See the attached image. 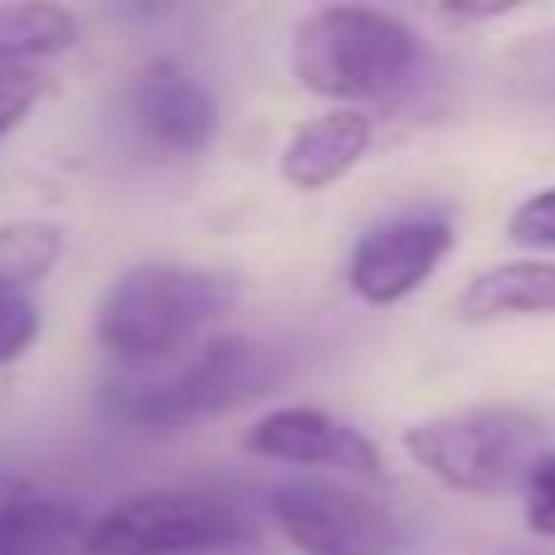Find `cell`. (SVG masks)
Instances as JSON below:
<instances>
[{
    "label": "cell",
    "mask_w": 555,
    "mask_h": 555,
    "mask_svg": "<svg viewBox=\"0 0 555 555\" xmlns=\"http://www.w3.org/2000/svg\"><path fill=\"white\" fill-rule=\"evenodd\" d=\"M64 259L59 220H5L0 224V293H29Z\"/></svg>",
    "instance_id": "cell-14"
},
{
    "label": "cell",
    "mask_w": 555,
    "mask_h": 555,
    "mask_svg": "<svg viewBox=\"0 0 555 555\" xmlns=\"http://www.w3.org/2000/svg\"><path fill=\"white\" fill-rule=\"evenodd\" d=\"M88 517L29 478L0 473V555H83Z\"/></svg>",
    "instance_id": "cell-11"
},
{
    "label": "cell",
    "mask_w": 555,
    "mask_h": 555,
    "mask_svg": "<svg viewBox=\"0 0 555 555\" xmlns=\"http://www.w3.org/2000/svg\"><path fill=\"white\" fill-rule=\"evenodd\" d=\"M244 541H254V521L240 502L201 488H152L88 521L83 555H201Z\"/></svg>",
    "instance_id": "cell-5"
},
{
    "label": "cell",
    "mask_w": 555,
    "mask_h": 555,
    "mask_svg": "<svg viewBox=\"0 0 555 555\" xmlns=\"http://www.w3.org/2000/svg\"><path fill=\"white\" fill-rule=\"evenodd\" d=\"M453 312L468 326L517 322V317H555V263L512 259L473 273L453 297Z\"/></svg>",
    "instance_id": "cell-12"
},
{
    "label": "cell",
    "mask_w": 555,
    "mask_h": 555,
    "mask_svg": "<svg viewBox=\"0 0 555 555\" xmlns=\"http://www.w3.org/2000/svg\"><path fill=\"white\" fill-rule=\"evenodd\" d=\"M269 512L302 555H395L404 531L380 498L336 478H287L269 492Z\"/></svg>",
    "instance_id": "cell-6"
},
{
    "label": "cell",
    "mask_w": 555,
    "mask_h": 555,
    "mask_svg": "<svg viewBox=\"0 0 555 555\" xmlns=\"http://www.w3.org/2000/svg\"><path fill=\"white\" fill-rule=\"evenodd\" d=\"M507 240L517 249H555V185L531 191L517 210L507 215Z\"/></svg>",
    "instance_id": "cell-17"
},
{
    "label": "cell",
    "mask_w": 555,
    "mask_h": 555,
    "mask_svg": "<svg viewBox=\"0 0 555 555\" xmlns=\"http://www.w3.org/2000/svg\"><path fill=\"white\" fill-rule=\"evenodd\" d=\"M283 375L278 356L249 336H205L181 361L156 371H122L103 390V404L117 424L146 434H171L195 420L224 414L244 400L269 395Z\"/></svg>",
    "instance_id": "cell-3"
},
{
    "label": "cell",
    "mask_w": 555,
    "mask_h": 555,
    "mask_svg": "<svg viewBox=\"0 0 555 555\" xmlns=\"http://www.w3.org/2000/svg\"><path fill=\"white\" fill-rule=\"evenodd\" d=\"M49 98V74L44 68H0V142L15 127L29 122L39 103Z\"/></svg>",
    "instance_id": "cell-16"
},
{
    "label": "cell",
    "mask_w": 555,
    "mask_h": 555,
    "mask_svg": "<svg viewBox=\"0 0 555 555\" xmlns=\"http://www.w3.org/2000/svg\"><path fill=\"white\" fill-rule=\"evenodd\" d=\"M517 492H521V517H527V527L537 531V537L555 541V453H541V459L531 463Z\"/></svg>",
    "instance_id": "cell-18"
},
{
    "label": "cell",
    "mask_w": 555,
    "mask_h": 555,
    "mask_svg": "<svg viewBox=\"0 0 555 555\" xmlns=\"http://www.w3.org/2000/svg\"><path fill=\"white\" fill-rule=\"evenodd\" d=\"M371 137H375V127L361 107H332V113H322V117H307L283 142L278 176H283L293 191H326V185H336L346 171L361 166V156L371 152Z\"/></svg>",
    "instance_id": "cell-10"
},
{
    "label": "cell",
    "mask_w": 555,
    "mask_h": 555,
    "mask_svg": "<svg viewBox=\"0 0 555 555\" xmlns=\"http://www.w3.org/2000/svg\"><path fill=\"white\" fill-rule=\"evenodd\" d=\"M44 332V312H39L35 293H0V365H15L29 356V346Z\"/></svg>",
    "instance_id": "cell-15"
},
{
    "label": "cell",
    "mask_w": 555,
    "mask_h": 555,
    "mask_svg": "<svg viewBox=\"0 0 555 555\" xmlns=\"http://www.w3.org/2000/svg\"><path fill=\"white\" fill-rule=\"evenodd\" d=\"M83 25L64 5H0V68H39L78 49Z\"/></svg>",
    "instance_id": "cell-13"
},
{
    "label": "cell",
    "mask_w": 555,
    "mask_h": 555,
    "mask_svg": "<svg viewBox=\"0 0 555 555\" xmlns=\"http://www.w3.org/2000/svg\"><path fill=\"white\" fill-rule=\"evenodd\" d=\"M240 278L195 263H137L117 273L93 317V336L122 371H156L205 341L234 312Z\"/></svg>",
    "instance_id": "cell-1"
},
{
    "label": "cell",
    "mask_w": 555,
    "mask_h": 555,
    "mask_svg": "<svg viewBox=\"0 0 555 555\" xmlns=\"http://www.w3.org/2000/svg\"><path fill=\"white\" fill-rule=\"evenodd\" d=\"M453 254V224L443 215H390L375 220L351 249V293L371 307H395L429 283Z\"/></svg>",
    "instance_id": "cell-8"
},
{
    "label": "cell",
    "mask_w": 555,
    "mask_h": 555,
    "mask_svg": "<svg viewBox=\"0 0 555 555\" xmlns=\"http://www.w3.org/2000/svg\"><path fill=\"white\" fill-rule=\"evenodd\" d=\"M244 449L273 463L346 473V478H361V482L390 478L385 453L356 424L336 420V414L317 410V404H278L263 420H254V429L244 434Z\"/></svg>",
    "instance_id": "cell-9"
},
{
    "label": "cell",
    "mask_w": 555,
    "mask_h": 555,
    "mask_svg": "<svg viewBox=\"0 0 555 555\" xmlns=\"http://www.w3.org/2000/svg\"><path fill=\"white\" fill-rule=\"evenodd\" d=\"M517 5H443V20H498L512 15Z\"/></svg>",
    "instance_id": "cell-19"
},
{
    "label": "cell",
    "mask_w": 555,
    "mask_h": 555,
    "mask_svg": "<svg viewBox=\"0 0 555 555\" xmlns=\"http://www.w3.org/2000/svg\"><path fill=\"white\" fill-rule=\"evenodd\" d=\"M404 453L439 488L463 498H502L517 492L527 468L546 453V424L521 404H468L410 424Z\"/></svg>",
    "instance_id": "cell-4"
},
{
    "label": "cell",
    "mask_w": 555,
    "mask_h": 555,
    "mask_svg": "<svg viewBox=\"0 0 555 555\" xmlns=\"http://www.w3.org/2000/svg\"><path fill=\"white\" fill-rule=\"evenodd\" d=\"M424 39L400 15L375 5H317L293 25L287 68L332 103H385L420 83Z\"/></svg>",
    "instance_id": "cell-2"
},
{
    "label": "cell",
    "mask_w": 555,
    "mask_h": 555,
    "mask_svg": "<svg viewBox=\"0 0 555 555\" xmlns=\"http://www.w3.org/2000/svg\"><path fill=\"white\" fill-rule=\"evenodd\" d=\"M122 117L156 156H201L220 132L215 93L181 59H146L122 88Z\"/></svg>",
    "instance_id": "cell-7"
}]
</instances>
